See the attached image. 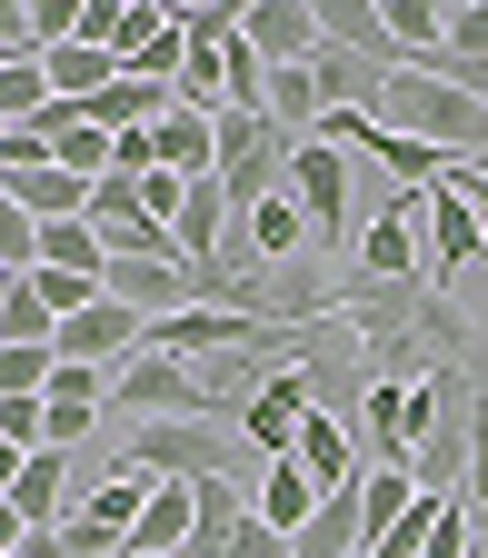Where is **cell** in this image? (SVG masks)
Instances as JSON below:
<instances>
[{"mask_svg": "<svg viewBox=\"0 0 488 558\" xmlns=\"http://www.w3.org/2000/svg\"><path fill=\"white\" fill-rule=\"evenodd\" d=\"M379 120H389V130H418V140H439L449 160H488V100H468L459 81H439L429 60L389 70V90H379Z\"/></svg>", "mask_w": 488, "mask_h": 558, "instance_id": "obj_1", "label": "cell"}, {"mask_svg": "<svg viewBox=\"0 0 488 558\" xmlns=\"http://www.w3.org/2000/svg\"><path fill=\"white\" fill-rule=\"evenodd\" d=\"M468 259H488V230H478V199L449 180V190H429V279L449 290Z\"/></svg>", "mask_w": 488, "mask_h": 558, "instance_id": "obj_10", "label": "cell"}, {"mask_svg": "<svg viewBox=\"0 0 488 558\" xmlns=\"http://www.w3.org/2000/svg\"><path fill=\"white\" fill-rule=\"evenodd\" d=\"M359 509H369V548H389V538L408 529V509H418V478H408V459H369V478H359Z\"/></svg>", "mask_w": 488, "mask_h": 558, "instance_id": "obj_14", "label": "cell"}, {"mask_svg": "<svg viewBox=\"0 0 488 558\" xmlns=\"http://www.w3.org/2000/svg\"><path fill=\"white\" fill-rule=\"evenodd\" d=\"M50 349H60L70 369H130L139 349H150V319H139L130 300H100V310H81V319H70Z\"/></svg>", "mask_w": 488, "mask_h": 558, "instance_id": "obj_8", "label": "cell"}, {"mask_svg": "<svg viewBox=\"0 0 488 558\" xmlns=\"http://www.w3.org/2000/svg\"><path fill=\"white\" fill-rule=\"evenodd\" d=\"M290 150H300V140L279 130L269 110H220V190L240 199V220H249L259 199L290 190Z\"/></svg>", "mask_w": 488, "mask_h": 558, "instance_id": "obj_5", "label": "cell"}, {"mask_svg": "<svg viewBox=\"0 0 488 558\" xmlns=\"http://www.w3.org/2000/svg\"><path fill=\"white\" fill-rule=\"evenodd\" d=\"M488 50V0H449V60H478Z\"/></svg>", "mask_w": 488, "mask_h": 558, "instance_id": "obj_19", "label": "cell"}, {"mask_svg": "<svg viewBox=\"0 0 488 558\" xmlns=\"http://www.w3.org/2000/svg\"><path fill=\"white\" fill-rule=\"evenodd\" d=\"M319 499H329V488H319L300 459H259V478H249V509H259L279 538H300V529L319 519Z\"/></svg>", "mask_w": 488, "mask_h": 558, "instance_id": "obj_12", "label": "cell"}, {"mask_svg": "<svg viewBox=\"0 0 488 558\" xmlns=\"http://www.w3.org/2000/svg\"><path fill=\"white\" fill-rule=\"evenodd\" d=\"M30 290H40V310H50L60 329H70V319H81V310H100V300H110V279H81V269H40V279H30Z\"/></svg>", "mask_w": 488, "mask_h": 558, "instance_id": "obj_17", "label": "cell"}, {"mask_svg": "<svg viewBox=\"0 0 488 558\" xmlns=\"http://www.w3.org/2000/svg\"><path fill=\"white\" fill-rule=\"evenodd\" d=\"M290 190H300V209L319 220V250H359V220H349V150H329V140H300L290 150Z\"/></svg>", "mask_w": 488, "mask_h": 558, "instance_id": "obj_6", "label": "cell"}, {"mask_svg": "<svg viewBox=\"0 0 488 558\" xmlns=\"http://www.w3.org/2000/svg\"><path fill=\"white\" fill-rule=\"evenodd\" d=\"M110 418H120V429H150V418H220V429H230V409L209 399V369L160 360V349H139L130 369H110Z\"/></svg>", "mask_w": 488, "mask_h": 558, "instance_id": "obj_3", "label": "cell"}, {"mask_svg": "<svg viewBox=\"0 0 488 558\" xmlns=\"http://www.w3.org/2000/svg\"><path fill=\"white\" fill-rule=\"evenodd\" d=\"M240 250H249L259 269H290L300 250H319V220L300 209V190H279V199H259L249 220H240Z\"/></svg>", "mask_w": 488, "mask_h": 558, "instance_id": "obj_11", "label": "cell"}, {"mask_svg": "<svg viewBox=\"0 0 488 558\" xmlns=\"http://www.w3.org/2000/svg\"><path fill=\"white\" fill-rule=\"evenodd\" d=\"M0 558H70V548H60V529H11V548H0Z\"/></svg>", "mask_w": 488, "mask_h": 558, "instance_id": "obj_20", "label": "cell"}, {"mask_svg": "<svg viewBox=\"0 0 488 558\" xmlns=\"http://www.w3.org/2000/svg\"><path fill=\"white\" fill-rule=\"evenodd\" d=\"M40 269H81V279H110V240H100V220H60V230H40Z\"/></svg>", "mask_w": 488, "mask_h": 558, "instance_id": "obj_16", "label": "cell"}, {"mask_svg": "<svg viewBox=\"0 0 488 558\" xmlns=\"http://www.w3.org/2000/svg\"><path fill=\"white\" fill-rule=\"evenodd\" d=\"M408 429H418V379H369L359 389V439H369V459H408Z\"/></svg>", "mask_w": 488, "mask_h": 558, "instance_id": "obj_13", "label": "cell"}, {"mask_svg": "<svg viewBox=\"0 0 488 558\" xmlns=\"http://www.w3.org/2000/svg\"><path fill=\"white\" fill-rule=\"evenodd\" d=\"M0 279H40V220L0 209Z\"/></svg>", "mask_w": 488, "mask_h": 558, "instance_id": "obj_18", "label": "cell"}, {"mask_svg": "<svg viewBox=\"0 0 488 558\" xmlns=\"http://www.w3.org/2000/svg\"><path fill=\"white\" fill-rule=\"evenodd\" d=\"M240 31H249V50H259L269 70H300V60H319V50H329V31H319L309 0H249Z\"/></svg>", "mask_w": 488, "mask_h": 558, "instance_id": "obj_9", "label": "cell"}, {"mask_svg": "<svg viewBox=\"0 0 488 558\" xmlns=\"http://www.w3.org/2000/svg\"><path fill=\"white\" fill-rule=\"evenodd\" d=\"M70 488H81V469H70V449H30V459H0V499H11V529H60Z\"/></svg>", "mask_w": 488, "mask_h": 558, "instance_id": "obj_7", "label": "cell"}, {"mask_svg": "<svg viewBox=\"0 0 488 558\" xmlns=\"http://www.w3.org/2000/svg\"><path fill=\"white\" fill-rule=\"evenodd\" d=\"M309 81H319V100H329V110H379V90H389V70H379V60H359V50H339V40H329V50L309 60Z\"/></svg>", "mask_w": 488, "mask_h": 558, "instance_id": "obj_15", "label": "cell"}, {"mask_svg": "<svg viewBox=\"0 0 488 558\" xmlns=\"http://www.w3.org/2000/svg\"><path fill=\"white\" fill-rule=\"evenodd\" d=\"M349 279H379V290L429 279V190H389L369 209V220H359V250H349Z\"/></svg>", "mask_w": 488, "mask_h": 558, "instance_id": "obj_4", "label": "cell"}, {"mask_svg": "<svg viewBox=\"0 0 488 558\" xmlns=\"http://www.w3.org/2000/svg\"><path fill=\"white\" fill-rule=\"evenodd\" d=\"M120 459L150 478H259L249 439L220 418H150V429H120Z\"/></svg>", "mask_w": 488, "mask_h": 558, "instance_id": "obj_2", "label": "cell"}]
</instances>
